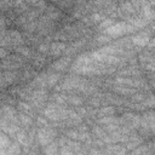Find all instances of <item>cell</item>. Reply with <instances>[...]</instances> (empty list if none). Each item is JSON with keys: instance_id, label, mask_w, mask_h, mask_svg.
Segmentation results:
<instances>
[{"instance_id": "7", "label": "cell", "mask_w": 155, "mask_h": 155, "mask_svg": "<svg viewBox=\"0 0 155 155\" xmlns=\"http://www.w3.org/2000/svg\"><path fill=\"white\" fill-rule=\"evenodd\" d=\"M144 17L145 19H153L155 17V12L149 6H144Z\"/></svg>"}, {"instance_id": "9", "label": "cell", "mask_w": 155, "mask_h": 155, "mask_svg": "<svg viewBox=\"0 0 155 155\" xmlns=\"http://www.w3.org/2000/svg\"><path fill=\"white\" fill-rule=\"evenodd\" d=\"M110 25H111V21H110V19H105L104 22H102L101 28H109Z\"/></svg>"}, {"instance_id": "5", "label": "cell", "mask_w": 155, "mask_h": 155, "mask_svg": "<svg viewBox=\"0 0 155 155\" xmlns=\"http://www.w3.org/2000/svg\"><path fill=\"white\" fill-rule=\"evenodd\" d=\"M65 45L64 44H53L51 46V53L52 54H59L62 51H64Z\"/></svg>"}, {"instance_id": "8", "label": "cell", "mask_w": 155, "mask_h": 155, "mask_svg": "<svg viewBox=\"0 0 155 155\" xmlns=\"http://www.w3.org/2000/svg\"><path fill=\"white\" fill-rule=\"evenodd\" d=\"M19 117H21V120H22L23 125H25V126L30 125V119H29V116H27V115H24V114H21V115H19Z\"/></svg>"}, {"instance_id": "13", "label": "cell", "mask_w": 155, "mask_h": 155, "mask_svg": "<svg viewBox=\"0 0 155 155\" xmlns=\"http://www.w3.org/2000/svg\"><path fill=\"white\" fill-rule=\"evenodd\" d=\"M46 47H47L46 45H41V46L39 47V51H41V52H45V51H46Z\"/></svg>"}, {"instance_id": "3", "label": "cell", "mask_w": 155, "mask_h": 155, "mask_svg": "<svg viewBox=\"0 0 155 155\" xmlns=\"http://www.w3.org/2000/svg\"><path fill=\"white\" fill-rule=\"evenodd\" d=\"M132 41H133V44H136V45L143 47V46H145V45L149 42V35H148L147 33H139V34H137L136 36H133Z\"/></svg>"}, {"instance_id": "2", "label": "cell", "mask_w": 155, "mask_h": 155, "mask_svg": "<svg viewBox=\"0 0 155 155\" xmlns=\"http://www.w3.org/2000/svg\"><path fill=\"white\" fill-rule=\"evenodd\" d=\"M54 134H56V133H54L53 131H51V130H46V128L39 130V132H38L39 143H40L41 145H47V144L53 139Z\"/></svg>"}, {"instance_id": "11", "label": "cell", "mask_w": 155, "mask_h": 155, "mask_svg": "<svg viewBox=\"0 0 155 155\" xmlns=\"http://www.w3.org/2000/svg\"><path fill=\"white\" fill-rule=\"evenodd\" d=\"M45 153H56V147L54 145H50V148L47 147L45 149Z\"/></svg>"}, {"instance_id": "1", "label": "cell", "mask_w": 155, "mask_h": 155, "mask_svg": "<svg viewBox=\"0 0 155 155\" xmlns=\"http://www.w3.org/2000/svg\"><path fill=\"white\" fill-rule=\"evenodd\" d=\"M105 33L109 36H113V38L121 36V35L127 33V25H126V23H122V22L116 23V24H111L109 28H107Z\"/></svg>"}, {"instance_id": "12", "label": "cell", "mask_w": 155, "mask_h": 155, "mask_svg": "<svg viewBox=\"0 0 155 155\" xmlns=\"http://www.w3.org/2000/svg\"><path fill=\"white\" fill-rule=\"evenodd\" d=\"M132 99H133V101H143V99H144V97H143L142 94H137V96H134Z\"/></svg>"}, {"instance_id": "6", "label": "cell", "mask_w": 155, "mask_h": 155, "mask_svg": "<svg viewBox=\"0 0 155 155\" xmlns=\"http://www.w3.org/2000/svg\"><path fill=\"white\" fill-rule=\"evenodd\" d=\"M58 79H59V76H58L57 74H50V75L47 76V79H46V85L53 86V85L58 81Z\"/></svg>"}, {"instance_id": "15", "label": "cell", "mask_w": 155, "mask_h": 155, "mask_svg": "<svg viewBox=\"0 0 155 155\" xmlns=\"http://www.w3.org/2000/svg\"><path fill=\"white\" fill-rule=\"evenodd\" d=\"M153 4H154V5H155V0H153Z\"/></svg>"}, {"instance_id": "14", "label": "cell", "mask_w": 155, "mask_h": 155, "mask_svg": "<svg viewBox=\"0 0 155 155\" xmlns=\"http://www.w3.org/2000/svg\"><path fill=\"white\" fill-rule=\"evenodd\" d=\"M149 46H150V47H155V40H153V41L149 44Z\"/></svg>"}, {"instance_id": "4", "label": "cell", "mask_w": 155, "mask_h": 155, "mask_svg": "<svg viewBox=\"0 0 155 155\" xmlns=\"http://www.w3.org/2000/svg\"><path fill=\"white\" fill-rule=\"evenodd\" d=\"M68 63H69V58H62V59H59L58 62H56L53 64V68L57 69V70H63V69L67 68Z\"/></svg>"}, {"instance_id": "10", "label": "cell", "mask_w": 155, "mask_h": 155, "mask_svg": "<svg viewBox=\"0 0 155 155\" xmlns=\"http://www.w3.org/2000/svg\"><path fill=\"white\" fill-rule=\"evenodd\" d=\"M113 113H114L113 108H104V109H102V111H101V114H107V116H108V114H113Z\"/></svg>"}]
</instances>
